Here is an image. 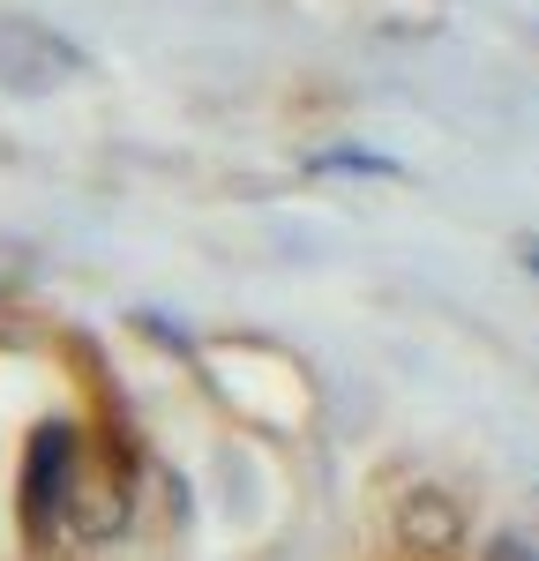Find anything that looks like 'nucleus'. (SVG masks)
Listing matches in <instances>:
<instances>
[{
	"instance_id": "2",
	"label": "nucleus",
	"mask_w": 539,
	"mask_h": 561,
	"mask_svg": "<svg viewBox=\"0 0 539 561\" xmlns=\"http://www.w3.org/2000/svg\"><path fill=\"white\" fill-rule=\"evenodd\" d=\"M68 502H76V427L53 420V427H38L31 449H23V531L45 539V510L68 517Z\"/></svg>"
},
{
	"instance_id": "3",
	"label": "nucleus",
	"mask_w": 539,
	"mask_h": 561,
	"mask_svg": "<svg viewBox=\"0 0 539 561\" xmlns=\"http://www.w3.org/2000/svg\"><path fill=\"white\" fill-rule=\"evenodd\" d=\"M398 539L412 554H457V539H465V510L449 502L443 486H412L398 502Z\"/></svg>"
},
{
	"instance_id": "5",
	"label": "nucleus",
	"mask_w": 539,
	"mask_h": 561,
	"mask_svg": "<svg viewBox=\"0 0 539 561\" xmlns=\"http://www.w3.org/2000/svg\"><path fill=\"white\" fill-rule=\"evenodd\" d=\"M68 524H76L83 539H105V531H121V524H128V494H121V486H76Z\"/></svg>"
},
{
	"instance_id": "1",
	"label": "nucleus",
	"mask_w": 539,
	"mask_h": 561,
	"mask_svg": "<svg viewBox=\"0 0 539 561\" xmlns=\"http://www.w3.org/2000/svg\"><path fill=\"white\" fill-rule=\"evenodd\" d=\"M90 53L68 31H53L38 15H0V90L15 98H45L60 83H83Z\"/></svg>"
},
{
	"instance_id": "4",
	"label": "nucleus",
	"mask_w": 539,
	"mask_h": 561,
	"mask_svg": "<svg viewBox=\"0 0 539 561\" xmlns=\"http://www.w3.org/2000/svg\"><path fill=\"white\" fill-rule=\"evenodd\" d=\"M314 180H404V165L390 150H367V142H330V150H308Z\"/></svg>"
},
{
	"instance_id": "6",
	"label": "nucleus",
	"mask_w": 539,
	"mask_h": 561,
	"mask_svg": "<svg viewBox=\"0 0 539 561\" xmlns=\"http://www.w3.org/2000/svg\"><path fill=\"white\" fill-rule=\"evenodd\" d=\"M480 561H539V547L532 539H517V531H502V539H488V554Z\"/></svg>"
},
{
	"instance_id": "7",
	"label": "nucleus",
	"mask_w": 539,
	"mask_h": 561,
	"mask_svg": "<svg viewBox=\"0 0 539 561\" xmlns=\"http://www.w3.org/2000/svg\"><path fill=\"white\" fill-rule=\"evenodd\" d=\"M517 255H525V270H532V277H539V232H532V240H525V248H517Z\"/></svg>"
}]
</instances>
